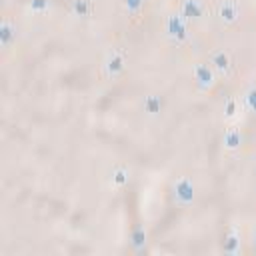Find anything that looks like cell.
<instances>
[{
	"mask_svg": "<svg viewBox=\"0 0 256 256\" xmlns=\"http://www.w3.org/2000/svg\"><path fill=\"white\" fill-rule=\"evenodd\" d=\"M164 34L172 44H186L192 38L190 22L186 18H182L178 12H172L164 20Z\"/></svg>",
	"mask_w": 256,
	"mask_h": 256,
	"instance_id": "6da1fadb",
	"label": "cell"
},
{
	"mask_svg": "<svg viewBox=\"0 0 256 256\" xmlns=\"http://www.w3.org/2000/svg\"><path fill=\"white\" fill-rule=\"evenodd\" d=\"M172 198L178 206H190L196 198V186L188 176H180L172 184Z\"/></svg>",
	"mask_w": 256,
	"mask_h": 256,
	"instance_id": "7a4b0ae2",
	"label": "cell"
},
{
	"mask_svg": "<svg viewBox=\"0 0 256 256\" xmlns=\"http://www.w3.org/2000/svg\"><path fill=\"white\" fill-rule=\"evenodd\" d=\"M208 64H210V66L214 68V72H216L218 76H222V78H230V76L234 74V60H232L230 52L224 50V48L212 50L210 56H208Z\"/></svg>",
	"mask_w": 256,
	"mask_h": 256,
	"instance_id": "3957f363",
	"label": "cell"
},
{
	"mask_svg": "<svg viewBox=\"0 0 256 256\" xmlns=\"http://www.w3.org/2000/svg\"><path fill=\"white\" fill-rule=\"evenodd\" d=\"M126 68V52L120 48H114L106 54L104 62H102V72L106 78H116L124 72Z\"/></svg>",
	"mask_w": 256,
	"mask_h": 256,
	"instance_id": "277c9868",
	"label": "cell"
},
{
	"mask_svg": "<svg viewBox=\"0 0 256 256\" xmlns=\"http://www.w3.org/2000/svg\"><path fill=\"white\" fill-rule=\"evenodd\" d=\"M216 76H218V74L214 72V68H212L210 64H206V62H196V64L192 66V80H194L196 86L202 88V90L214 88Z\"/></svg>",
	"mask_w": 256,
	"mask_h": 256,
	"instance_id": "5b68a950",
	"label": "cell"
},
{
	"mask_svg": "<svg viewBox=\"0 0 256 256\" xmlns=\"http://www.w3.org/2000/svg\"><path fill=\"white\" fill-rule=\"evenodd\" d=\"M216 18L222 24H234L240 18V4L236 0H220L216 4Z\"/></svg>",
	"mask_w": 256,
	"mask_h": 256,
	"instance_id": "8992f818",
	"label": "cell"
},
{
	"mask_svg": "<svg viewBox=\"0 0 256 256\" xmlns=\"http://www.w3.org/2000/svg\"><path fill=\"white\" fill-rule=\"evenodd\" d=\"M178 14L182 18H186L188 22H196L200 18H204L206 14V6L202 0H180L178 4Z\"/></svg>",
	"mask_w": 256,
	"mask_h": 256,
	"instance_id": "52a82bcc",
	"label": "cell"
},
{
	"mask_svg": "<svg viewBox=\"0 0 256 256\" xmlns=\"http://www.w3.org/2000/svg\"><path fill=\"white\" fill-rule=\"evenodd\" d=\"M222 248L224 252L228 254H238L242 250V234L236 226H230L228 232L224 234V242H222Z\"/></svg>",
	"mask_w": 256,
	"mask_h": 256,
	"instance_id": "ba28073f",
	"label": "cell"
},
{
	"mask_svg": "<svg viewBox=\"0 0 256 256\" xmlns=\"http://www.w3.org/2000/svg\"><path fill=\"white\" fill-rule=\"evenodd\" d=\"M18 36V28L16 24L10 20V18H2L0 22V46L2 48H8Z\"/></svg>",
	"mask_w": 256,
	"mask_h": 256,
	"instance_id": "9c48e42d",
	"label": "cell"
},
{
	"mask_svg": "<svg viewBox=\"0 0 256 256\" xmlns=\"http://www.w3.org/2000/svg\"><path fill=\"white\" fill-rule=\"evenodd\" d=\"M242 108H244V104H242V100H240L238 96H228V98L224 100V104H222V114H224L226 120L232 122V120H236V118L240 116Z\"/></svg>",
	"mask_w": 256,
	"mask_h": 256,
	"instance_id": "30bf717a",
	"label": "cell"
},
{
	"mask_svg": "<svg viewBox=\"0 0 256 256\" xmlns=\"http://www.w3.org/2000/svg\"><path fill=\"white\" fill-rule=\"evenodd\" d=\"M242 142H244V136H242V132H240L238 128L230 126V128L224 130V134H222V144H224L226 150H238V148L242 146Z\"/></svg>",
	"mask_w": 256,
	"mask_h": 256,
	"instance_id": "8fae6325",
	"label": "cell"
},
{
	"mask_svg": "<svg viewBox=\"0 0 256 256\" xmlns=\"http://www.w3.org/2000/svg\"><path fill=\"white\" fill-rule=\"evenodd\" d=\"M162 106H164V100L158 96V94H148L144 96L142 100V110L148 114V116H156L162 112Z\"/></svg>",
	"mask_w": 256,
	"mask_h": 256,
	"instance_id": "7c38bea8",
	"label": "cell"
},
{
	"mask_svg": "<svg viewBox=\"0 0 256 256\" xmlns=\"http://www.w3.org/2000/svg\"><path fill=\"white\" fill-rule=\"evenodd\" d=\"M128 180H130V172H128V168H124V166H116V168L110 172V186H112L114 190L124 188V186L128 184Z\"/></svg>",
	"mask_w": 256,
	"mask_h": 256,
	"instance_id": "4fadbf2b",
	"label": "cell"
},
{
	"mask_svg": "<svg viewBox=\"0 0 256 256\" xmlns=\"http://www.w3.org/2000/svg\"><path fill=\"white\" fill-rule=\"evenodd\" d=\"M70 8L76 16H90L94 12V2L92 0H72Z\"/></svg>",
	"mask_w": 256,
	"mask_h": 256,
	"instance_id": "5bb4252c",
	"label": "cell"
},
{
	"mask_svg": "<svg viewBox=\"0 0 256 256\" xmlns=\"http://www.w3.org/2000/svg\"><path fill=\"white\" fill-rule=\"evenodd\" d=\"M130 244L134 250H142L146 246V228L144 226H136L130 234Z\"/></svg>",
	"mask_w": 256,
	"mask_h": 256,
	"instance_id": "9a60e30c",
	"label": "cell"
},
{
	"mask_svg": "<svg viewBox=\"0 0 256 256\" xmlns=\"http://www.w3.org/2000/svg\"><path fill=\"white\" fill-rule=\"evenodd\" d=\"M242 104H244L246 110H250L252 114H256V84L250 86V88L244 92V96H242Z\"/></svg>",
	"mask_w": 256,
	"mask_h": 256,
	"instance_id": "2e32d148",
	"label": "cell"
},
{
	"mask_svg": "<svg viewBox=\"0 0 256 256\" xmlns=\"http://www.w3.org/2000/svg\"><path fill=\"white\" fill-rule=\"evenodd\" d=\"M52 6L50 0H28V10H32L34 14H44L48 12Z\"/></svg>",
	"mask_w": 256,
	"mask_h": 256,
	"instance_id": "e0dca14e",
	"label": "cell"
},
{
	"mask_svg": "<svg viewBox=\"0 0 256 256\" xmlns=\"http://www.w3.org/2000/svg\"><path fill=\"white\" fill-rule=\"evenodd\" d=\"M144 2H146V0H120V6H122L128 14L134 16V14H138V12L144 8Z\"/></svg>",
	"mask_w": 256,
	"mask_h": 256,
	"instance_id": "ac0fdd59",
	"label": "cell"
},
{
	"mask_svg": "<svg viewBox=\"0 0 256 256\" xmlns=\"http://www.w3.org/2000/svg\"><path fill=\"white\" fill-rule=\"evenodd\" d=\"M250 242H252V248L256 250V224L252 226V236H250Z\"/></svg>",
	"mask_w": 256,
	"mask_h": 256,
	"instance_id": "d6986e66",
	"label": "cell"
}]
</instances>
